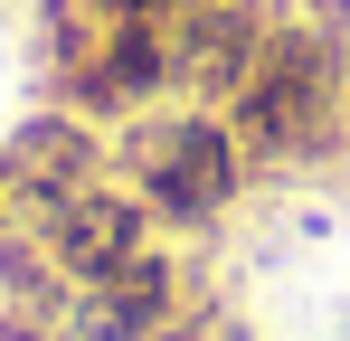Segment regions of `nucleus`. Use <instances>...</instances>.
Segmentation results:
<instances>
[{"mask_svg": "<svg viewBox=\"0 0 350 341\" xmlns=\"http://www.w3.org/2000/svg\"><path fill=\"white\" fill-rule=\"evenodd\" d=\"M237 142L256 180H293V170H332L350 162V38L312 29L303 10L275 0V38L256 57L246 95L228 105Z\"/></svg>", "mask_w": 350, "mask_h": 341, "instance_id": "obj_1", "label": "nucleus"}, {"mask_svg": "<svg viewBox=\"0 0 350 341\" xmlns=\"http://www.w3.org/2000/svg\"><path fill=\"white\" fill-rule=\"evenodd\" d=\"M114 180H133L152 199L161 237H218L237 218V199L256 190V162L237 142L228 114L208 105H152L114 123Z\"/></svg>", "mask_w": 350, "mask_h": 341, "instance_id": "obj_2", "label": "nucleus"}, {"mask_svg": "<svg viewBox=\"0 0 350 341\" xmlns=\"http://www.w3.org/2000/svg\"><path fill=\"white\" fill-rule=\"evenodd\" d=\"M48 76H57V105H76L105 133L133 123V114H152V105H180L171 95V29L161 19H114L76 66H48Z\"/></svg>", "mask_w": 350, "mask_h": 341, "instance_id": "obj_3", "label": "nucleus"}, {"mask_svg": "<svg viewBox=\"0 0 350 341\" xmlns=\"http://www.w3.org/2000/svg\"><path fill=\"white\" fill-rule=\"evenodd\" d=\"M265 38H275V0H208V10H189L171 29V95L228 114L237 95H246Z\"/></svg>", "mask_w": 350, "mask_h": 341, "instance_id": "obj_4", "label": "nucleus"}, {"mask_svg": "<svg viewBox=\"0 0 350 341\" xmlns=\"http://www.w3.org/2000/svg\"><path fill=\"white\" fill-rule=\"evenodd\" d=\"M189 294H199V266L161 237V247H142L133 266H114L105 284H85V294L66 303L57 341H152L180 303H189Z\"/></svg>", "mask_w": 350, "mask_h": 341, "instance_id": "obj_5", "label": "nucleus"}, {"mask_svg": "<svg viewBox=\"0 0 350 341\" xmlns=\"http://www.w3.org/2000/svg\"><path fill=\"white\" fill-rule=\"evenodd\" d=\"M142 247H161V218H152V199H142L133 180H95V190H76L66 227L48 237V256L66 266L76 294H85V284H105L114 266H133Z\"/></svg>", "mask_w": 350, "mask_h": 341, "instance_id": "obj_6", "label": "nucleus"}, {"mask_svg": "<svg viewBox=\"0 0 350 341\" xmlns=\"http://www.w3.org/2000/svg\"><path fill=\"white\" fill-rule=\"evenodd\" d=\"M0 152L29 170V180H57V190H95V180H114V133L85 123L76 105H38Z\"/></svg>", "mask_w": 350, "mask_h": 341, "instance_id": "obj_7", "label": "nucleus"}, {"mask_svg": "<svg viewBox=\"0 0 350 341\" xmlns=\"http://www.w3.org/2000/svg\"><path fill=\"white\" fill-rule=\"evenodd\" d=\"M0 303H19V313H38L48 332L66 323V303H76V284H66V266L48 256V237H19V227H0Z\"/></svg>", "mask_w": 350, "mask_h": 341, "instance_id": "obj_8", "label": "nucleus"}, {"mask_svg": "<svg viewBox=\"0 0 350 341\" xmlns=\"http://www.w3.org/2000/svg\"><path fill=\"white\" fill-rule=\"evenodd\" d=\"M0 341H57L38 313H19V303H0Z\"/></svg>", "mask_w": 350, "mask_h": 341, "instance_id": "obj_9", "label": "nucleus"}, {"mask_svg": "<svg viewBox=\"0 0 350 341\" xmlns=\"http://www.w3.org/2000/svg\"><path fill=\"white\" fill-rule=\"evenodd\" d=\"M0 227H10V152H0Z\"/></svg>", "mask_w": 350, "mask_h": 341, "instance_id": "obj_10", "label": "nucleus"}, {"mask_svg": "<svg viewBox=\"0 0 350 341\" xmlns=\"http://www.w3.org/2000/svg\"><path fill=\"white\" fill-rule=\"evenodd\" d=\"M189 10H208V0H171V29H180V19H189Z\"/></svg>", "mask_w": 350, "mask_h": 341, "instance_id": "obj_11", "label": "nucleus"}, {"mask_svg": "<svg viewBox=\"0 0 350 341\" xmlns=\"http://www.w3.org/2000/svg\"><path fill=\"white\" fill-rule=\"evenodd\" d=\"M341 341H350V313H341Z\"/></svg>", "mask_w": 350, "mask_h": 341, "instance_id": "obj_12", "label": "nucleus"}, {"mask_svg": "<svg viewBox=\"0 0 350 341\" xmlns=\"http://www.w3.org/2000/svg\"><path fill=\"white\" fill-rule=\"evenodd\" d=\"M237 341H246V332H237Z\"/></svg>", "mask_w": 350, "mask_h": 341, "instance_id": "obj_13", "label": "nucleus"}]
</instances>
